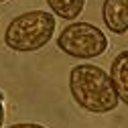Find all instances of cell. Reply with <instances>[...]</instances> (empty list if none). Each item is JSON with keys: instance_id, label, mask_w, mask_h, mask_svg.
<instances>
[{"instance_id": "6da1fadb", "label": "cell", "mask_w": 128, "mask_h": 128, "mask_svg": "<svg viewBox=\"0 0 128 128\" xmlns=\"http://www.w3.org/2000/svg\"><path fill=\"white\" fill-rule=\"evenodd\" d=\"M69 92L73 102L92 114H108L120 104L110 73L94 63H79L71 69Z\"/></svg>"}, {"instance_id": "7a4b0ae2", "label": "cell", "mask_w": 128, "mask_h": 128, "mask_svg": "<svg viewBox=\"0 0 128 128\" xmlns=\"http://www.w3.org/2000/svg\"><path fill=\"white\" fill-rule=\"evenodd\" d=\"M55 24V14L47 10H26L8 22L4 30V43L10 51L16 53L39 51L53 39Z\"/></svg>"}, {"instance_id": "3957f363", "label": "cell", "mask_w": 128, "mask_h": 128, "mask_svg": "<svg viewBox=\"0 0 128 128\" xmlns=\"http://www.w3.org/2000/svg\"><path fill=\"white\" fill-rule=\"evenodd\" d=\"M57 47L69 57L94 59L106 53L108 37L102 28L90 22H71L59 33Z\"/></svg>"}, {"instance_id": "277c9868", "label": "cell", "mask_w": 128, "mask_h": 128, "mask_svg": "<svg viewBox=\"0 0 128 128\" xmlns=\"http://www.w3.org/2000/svg\"><path fill=\"white\" fill-rule=\"evenodd\" d=\"M102 18L108 30L124 35L128 30V0H104Z\"/></svg>"}, {"instance_id": "5b68a950", "label": "cell", "mask_w": 128, "mask_h": 128, "mask_svg": "<svg viewBox=\"0 0 128 128\" xmlns=\"http://www.w3.org/2000/svg\"><path fill=\"white\" fill-rule=\"evenodd\" d=\"M110 77L120 102L128 106V51H122L114 57L110 65Z\"/></svg>"}, {"instance_id": "8992f818", "label": "cell", "mask_w": 128, "mask_h": 128, "mask_svg": "<svg viewBox=\"0 0 128 128\" xmlns=\"http://www.w3.org/2000/svg\"><path fill=\"white\" fill-rule=\"evenodd\" d=\"M51 12L63 20H75L84 12L86 0H47Z\"/></svg>"}, {"instance_id": "52a82bcc", "label": "cell", "mask_w": 128, "mask_h": 128, "mask_svg": "<svg viewBox=\"0 0 128 128\" xmlns=\"http://www.w3.org/2000/svg\"><path fill=\"white\" fill-rule=\"evenodd\" d=\"M8 128H47V126L35 124V122H20V124H10Z\"/></svg>"}, {"instance_id": "ba28073f", "label": "cell", "mask_w": 128, "mask_h": 128, "mask_svg": "<svg viewBox=\"0 0 128 128\" xmlns=\"http://www.w3.org/2000/svg\"><path fill=\"white\" fill-rule=\"evenodd\" d=\"M2 98H4V96L0 94V128H2V122H4V108H2Z\"/></svg>"}, {"instance_id": "9c48e42d", "label": "cell", "mask_w": 128, "mask_h": 128, "mask_svg": "<svg viewBox=\"0 0 128 128\" xmlns=\"http://www.w3.org/2000/svg\"><path fill=\"white\" fill-rule=\"evenodd\" d=\"M0 2H6V0H0Z\"/></svg>"}]
</instances>
